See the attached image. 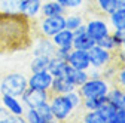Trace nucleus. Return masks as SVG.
Returning <instances> with one entry per match:
<instances>
[{
    "label": "nucleus",
    "mask_w": 125,
    "mask_h": 123,
    "mask_svg": "<svg viewBox=\"0 0 125 123\" xmlns=\"http://www.w3.org/2000/svg\"><path fill=\"white\" fill-rule=\"evenodd\" d=\"M34 30L33 19L21 12L0 10V55L31 48Z\"/></svg>",
    "instance_id": "obj_1"
},
{
    "label": "nucleus",
    "mask_w": 125,
    "mask_h": 123,
    "mask_svg": "<svg viewBox=\"0 0 125 123\" xmlns=\"http://www.w3.org/2000/svg\"><path fill=\"white\" fill-rule=\"evenodd\" d=\"M49 105L54 114L55 122H66L69 119H72V116L74 114L76 108L72 104V101L67 98V95H58V94H51L49 98Z\"/></svg>",
    "instance_id": "obj_2"
},
{
    "label": "nucleus",
    "mask_w": 125,
    "mask_h": 123,
    "mask_svg": "<svg viewBox=\"0 0 125 123\" xmlns=\"http://www.w3.org/2000/svg\"><path fill=\"white\" fill-rule=\"evenodd\" d=\"M112 83L103 79V77H95L92 79L89 77L82 86H79V89L82 98H98V97H107V92L110 89Z\"/></svg>",
    "instance_id": "obj_3"
},
{
    "label": "nucleus",
    "mask_w": 125,
    "mask_h": 123,
    "mask_svg": "<svg viewBox=\"0 0 125 123\" xmlns=\"http://www.w3.org/2000/svg\"><path fill=\"white\" fill-rule=\"evenodd\" d=\"M27 88H28L27 77L24 74H20V73L8 74L2 80V83H0V92H2V95L6 94V95H13V97H21Z\"/></svg>",
    "instance_id": "obj_4"
},
{
    "label": "nucleus",
    "mask_w": 125,
    "mask_h": 123,
    "mask_svg": "<svg viewBox=\"0 0 125 123\" xmlns=\"http://www.w3.org/2000/svg\"><path fill=\"white\" fill-rule=\"evenodd\" d=\"M85 30H86V33L92 37V40L95 43L100 39H103L104 36L112 33V28H110V25H109V21L103 18V13L85 19Z\"/></svg>",
    "instance_id": "obj_5"
},
{
    "label": "nucleus",
    "mask_w": 125,
    "mask_h": 123,
    "mask_svg": "<svg viewBox=\"0 0 125 123\" xmlns=\"http://www.w3.org/2000/svg\"><path fill=\"white\" fill-rule=\"evenodd\" d=\"M88 56H89V62L92 68H98L103 70L104 67L110 65L112 62L116 61V53L107 51L104 48H101L100 44H94L92 48L88 49Z\"/></svg>",
    "instance_id": "obj_6"
},
{
    "label": "nucleus",
    "mask_w": 125,
    "mask_h": 123,
    "mask_svg": "<svg viewBox=\"0 0 125 123\" xmlns=\"http://www.w3.org/2000/svg\"><path fill=\"white\" fill-rule=\"evenodd\" d=\"M62 28H66V18L64 15H57V17H45L37 22V31L40 36L52 37Z\"/></svg>",
    "instance_id": "obj_7"
},
{
    "label": "nucleus",
    "mask_w": 125,
    "mask_h": 123,
    "mask_svg": "<svg viewBox=\"0 0 125 123\" xmlns=\"http://www.w3.org/2000/svg\"><path fill=\"white\" fill-rule=\"evenodd\" d=\"M49 98H51L49 90H39V89H31V88H27L24 90V94L21 95V101L25 108H36L37 105L48 102Z\"/></svg>",
    "instance_id": "obj_8"
},
{
    "label": "nucleus",
    "mask_w": 125,
    "mask_h": 123,
    "mask_svg": "<svg viewBox=\"0 0 125 123\" xmlns=\"http://www.w3.org/2000/svg\"><path fill=\"white\" fill-rule=\"evenodd\" d=\"M54 80V76L48 71V70H42V71H36L27 79L28 82V88L31 89H39V90H49L51 85Z\"/></svg>",
    "instance_id": "obj_9"
},
{
    "label": "nucleus",
    "mask_w": 125,
    "mask_h": 123,
    "mask_svg": "<svg viewBox=\"0 0 125 123\" xmlns=\"http://www.w3.org/2000/svg\"><path fill=\"white\" fill-rule=\"evenodd\" d=\"M67 62L72 68H77V70H88L91 67L89 62V56H88V51H82V49H72L69 52L67 56Z\"/></svg>",
    "instance_id": "obj_10"
},
{
    "label": "nucleus",
    "mask_w": 125,
    "mask_h": 123,
    "mask_svg": "<svg viewBox=\"0 0 125 123\" xmlns=\"http://www.w3.org/2000/svg\"><path fill=\"white\" fill-rule=\"evenodd\" d=\"M31 49H33V56L34 55H43V56H54L55 53V44L51 40V37H45L40 36L33 40V44H31Z\"/></svg>",
    "instance_id": "obj_11"
},
{
    "label": "nucleus",
    "mask_w": 125,
    "mask_h": 123,
    "mask_svg": "<svg viewBox=\"0 0 125 123\" xmlns=\"http://www.w3.org/2000/svg\"><path fill=\"white\" fill-rule=\"evenodd\" d=\"M74 37H73V48L74 49H82V51H88L89 48H92L95 42L92 40V37L86 33L85 25L77 28L76 31H73Z\"/></svg>",
    "instance_id": "obj_12"
},
{
    "label": "nucleus",
    "mask_w": 125,
    "mask_h": 123,
    "mask_svg": "<svg viewBox=\"0 0 125 123\" xmlns=\"http://www.w3.org/2000/svg\"><path fill=\"white\" fill-rule=\"evenodd\" d=\"M2 104L3 107L13 116H24L25 111V107L22 104V101H20L18 97H13V95H6L3 94L2 97Z\"/></svg>",
    "instance_id": "obj_13"
},
{
    "label": "nucleus",
    "mask_w": 125,
    "mask_h": 123,
    "mask_svg": "<svg viewBox=\"0 0 125 123\" xmlns=\"http://www.w3.org/2000/svg\"><path fill=\"white\" fill-rule=\"evenodd\" d=\"M107 102L112 104L115 108H125V89L112 83L107 92Z\"/></svg>",
    "instance_id": "obj_14"
},
{
    "label": "nucleus",
    "mask_w": 125,
    "mask_h": 123,
    "mask_svg": "<svg viewBox=\"0 0 125 123\" xmlns=\"http://www.w3.org/2000/svg\"><path fill=\"white\" fill-rule=\"evenodd\" d=\"M70 65L66 59H60L57 56H52L49 61L48 71L54 76V77H67V74L70 71Z\"/></svg>",
    "instance_id": "obj_15"
},
{
    "label": "nucleus",
    "mask_w": 125,
    "mask_h": 123,
    "mask_svg": "<svg viewBox=\"0 0 125 123\" xmlns=\"http://www.w3.org/2000/svg\"><path fill=\"white\" fill-rule=\"evenodd\" d=\"M66 9L58 0H45L40 8V17H57V15H66Z\"/></svg>",
    "instance_id": "obj_16"
},
{
    "label": "nucleus",
    "mask_w": 125,
    "mask_h": 123,
    "mask_svg": "<svg viewBox=\"0 0 125 123\" xmlns=\"http://www.w3.org/2000/svg\"><path fill=\"white\" fill-rule=\"evenodd\" d=\"M43 0H21L20 12L25 15L27 18L34 19L37 15H40V8H42Z\"/></svg>",
    "instance_id": "obj_17"
},
{
    "label": "nucleus",
    "mask_w": 125,
    "mask_h": 123,
    "mask_svg": "<svg viewBox=\"0 0 125 123\" xmlns=\"http://www.w3.org/2000/svg\"><path fill=\"white\" fill-rule=\"evenodd\" d=\"M73 31L69 28H62L61 31H58L57 34H54L51 37V40L54 42L55 48H73Z\"/></svg>",
    "instance_id": "obj_18"
},
{
    "label": "nucleus",
    "mask_w": 125,
    "mask_h": 123,
    "mask_svg": "<svg viewBox=\"0 0 125 123\" xmlns=\"http://www.w3.org/2000/svg\"><path fill=\"white\" fill-rule=\"evenodd\" d=\"M107 21L112 30H119L125 31V6H121L115 9L112 13L107 15Z\"/></svg>",
    "instance_id": "obj_19"
},
{
    "label": "nucleus",
    "mask_w": 125,
    "mask_h": 123,
    "mask_svg": "<svg viewBox=\"0 0 125 123\" xmlns=\"http://www.w3.org/2000/svg\"><path fill=\"white\" fill-rule=\"evenodd\" d=\"M73 89H76V86L69 80V77H54L49 92L51 94L64 95V94H67V92H70Z\"/></svg>",
    "instance_id": "obj_20"
},
{
    "label": "nucleus",
    "mask_w": 125,
    "mask_h": 123,
    "mask_svg": "<svg viewBox=\"0 0 125 123\" xmlns=\"http://www.w3.org/2000/svg\"><path fill=\"white\" fill-rule=\"evenodd\" d=\"M64 18H66V28L72 30V31H76L77 28L83 27V25H85V19H86L82 13L76 12V10H72L70 13L66 12Z\"/></svg>",
    "instance_id": "obj_21"
},
{
    "label": "nucleus",
    "mask_w": 125,
    "mask_h": 123,
    "mask_svg": "<svg viewBox=\"0 0 125 123\" xmlns=\"http://www.w3.org/2000/svg\"><path fill=\"white\" fill-rule=\"evenodd\" d=\"M94 6L103 15L112 13L115 9L121 8V0H94Z\"/></svg>",
    "instance_id": "obj_22"
},
{
    "label": "nucleus",
    "mask_w": 125,
    "mask_h": 123,
    "mask_svg": "<svg viewBox=\"0 0 125 123\" xmlns=\"http://www.w3.org/2000/svg\"><path fill=\"white\" fill-rule=\"evenodd\" d=\"M69 80L76 86L79 88L82 86L88 79H89V74H88V70H77V68H70L69 74H67Z\"/></svg>",
    "instance_id": "obj_23"
},
{
    "label": "nucleus",
    "mask_w": 125,
    "mask_h": 123,
    "mask_svg": "<svg viewBox=\"0 0 125 123\" xmlns=\"http://www.w3.org/2000/svg\"><path fill=\"white\" fill-rule=\"evenodd\" d=\"M51 58H52V56L34 55V56H33V59H31V64H30V70H31V73L42 71V70H48Z\"/></svg>",
    "instance_id": "obj_24"
},
{
    "label": "nucleus",
    "mask_w": 125,
    "mask_h": 123,
    "mask_svg": "<svg viewBox=\"0 0 125 123\" xmlns=\"http://www.w3.org/2000/svg\"><path fill=\"white\" fill-rule=\"evenodd\" d=\"M36 110H37L39 116L42 117V122H43V123H52V122H55L54 114H52V110H51V105H49V101H48V102H43V104H40V105H37Z\"/></svg>",
    "instance_id": "obj_25"
},
{
    "label": "nucleus",
    "mask_w": 125,
    "mask_h": 123,
    "mask_svg": "<svg viewBox=\"0 0 125 123\" xmlns=\"http://www.w3.org/2000/svg\"><path fill=\"white\" fill-rule=\"evenodd\" d=\"M107 101V97H98V98H85L82 102V108L83 111L88 110H98L100 107Z\"/></svg>",
    "instance_id": "obj_26"
},
{
    "label": "nucleus",
    "mask_w": 125,
    "mask_h": 123,
    "mask_svg": "<svg viewBox=\"0 0 125 123\" xmlns=\"http://www.w3.org/2000/svg\"><path fill=\"white\" fill-rule=\"evenodd\" d=\"M82 122L83 123H106L101 113L98 110H88L83 111L82 114Z\"/></svg>",
    "instance_id": "obj_27"
},
{
    "label": "nucleus",
    "mask_w": 125,
    "mask_h": 123,
    "mask_svg": "<svg viewBox=\"0 0 125 123\" xmlns=\"http://www.w3.org/2000/svg\"><path fill=\"white\" fill-rule=\"evenodd\" d=\"M116 110H118V108H115V107H113L112 104H109L107 101L98 108V111L101 113V116H103V119H104L106 123H112V122H113V117H115Z\"/></svg>",
    "instance_id": "obj_28"
},
{
    "label": "nucleus",
    "mask_w": 125,
    "mask_h": 123,
    "mask_svg": "<svg viewBox=\"0 0 125 123\" xmlns=\"http://www.w3.org/2000/svg\"><path fill=\"white\" fill-rule=\"evenodd\" d=\"M8 122L9 123H17V122L22 123L25 120H24V116H13V114H10L2 105V107H0V123H8Z\"/></svg>",
    "instance_id": "obj_29"
},
{
    "label": "nucleus",
    "mask_w": 125,
    "mask_h": 123,
    "mask_svg": "<svg viewBox=\"0 0 125 123\" xmlns=\"http://www.w3.org/2000/svg\"><path fill=\"white\" fill-rule=\"evenodd\" d=\"M21 0H0V10L6 12H20Z\"/></svg>",
    "instance_id": "obj_30"
},
{
    "label": "nucleus",
    "mask_w": 125,
    "mask_h": 123,
    "mask_svg": "<svg viewBox=\"0 0 125 123\" xmlns=\"http://www.w3.org/2000/svg\"><path fill=\"white\" fill-rule=\"evenodd\" d=\"M66 10H79L85 6V0H58Z\"/></svg>",
    "instance_id": "obj_31"
},
{
    "label": "nucleus",
    "mask_w": 125,
    "mask_h": 123,
    "mask_svg": "<svg viewBox=\"0 0 125 123\" xmlns=\"http://www.w3.org/2000/svg\"><path fill=\"white\" fill-rule=\"evenodd\" d=\"M67 98L72 101V104L74 105V108L76 110H79V108H82V102H83V98H82V95H81V92H79V89H73V90H70V92H67Z\"/></svg>",
    "instance_id": "obj_32"
},
{
    "label": "nucleus",
    "mask_w": 125,
    "mask_h": 123,
    "mask_svg": "<svg viewBox=\"0 0 125 123\" xmlns=\"http://www.w3.org/2000/svg\"><path fill=\"white\" fill-rule=\"evenodd\" d=\"M24 120L28 122V123H43L42 117L39 116V113H37L36 108H25V111H24Z\"/></svg>",
    "instance_id": "obj_33"
},
{
    "label": "nucleus",
    "mask_w": 125,
    "mask_h": 123,
    "mask_svg": "<svg viewBox=\"0 0 125 123\" xmlns=\"http://www.w3.org/2000/svg\"><path fill=\"white\" fill-rule=\"evenodd\" d=\"M113 83L125 89V65H121V67L118 68V73H116V76H115Z\"/></svg>",
    "instance_id": "obj_34"
},
{
    "label": "nucleus",
    "mask_w": 125,
    "mask_h": 123,
    "mask_svg": "<svg viewBox=\"0 0 125 123\" xmlns=\"http://www.w3.org/2000/svg\"><path fill=\"white\" fill-rule=\"evenodd\" d=\"M72 49H73V48H72ZM72 49H70V48H57L54 56H57V58H60V59H66V61H67L69 52H70Z\"/></svg>",
    "instance_id": "obj_35"
},
{
    "label": "nucleus",
    "mask_w": 125,
    "mask_h": 123,
    "mask_svg": "<svg viewBox=\"0 0 125 123\" xmlns=\"http://www.w3.org/2000/svg\"><path fill=\"white\" fill-rule=\"evenodd\" d=\"M112 123H125V110L124 108H118L116 110Z\"/></svg>",
    "instance_id": "obj_36"
},
{
    "label": "nucleus",
    "mask_w": 125,
    "mask_h": 123,
    "mask_svg": "<svg viewBox=\"0 0 125 123\" xmlns=\"http://www.w3.org/2000/svg\"><path fill=\"white\" fill-rule=\"evenodd\" d=\"M116 61H118L119 65H125V51L119 49V51L116 52Z\"/></svg>",
    "instance_id": "obj_37"
},
{
    "label": "nucleus",
    "mask_w": 125,
    "mask_h": 123,
    "mask_svg": "<svg viewBox=\"0 0 125 123\" xmlns=\"http://www.w3.org/2000/svg\"><path fill=\"white\" fill-rule=\"evenodd\" d=\"M121 49H122V51H125V36H124V39H122V43H121Z\"/></svg>",
    "instance_id": "obj_38"
},
{
    "label": "nucleus",
    "mask_w": 125,
    "mask_h": 123,
    "mask_svg": "<svg viewBox=\"0 0 125 123\" xmlns=\"http://www.w3.org/2000/svg\"><path fill=\"white\" fill-rule=\"evenodd\" d=\"M43 2H45V0H43Z\"/></svg>",
    "instance_id": "obj_39"
},
{
    "label": "nucleus",
    "mask_w": 125,
    "mask_h": 123,
    "mask_svg": "<svg viewBox=\"0 0 125 123\" xmlns=\"http://www.w3.org/2000/svg\"><path fill=\"white\" fill-rule=\"evenodd\" d=\"M124 110H125V108H124Z\"/></svg>",
    "instance_id": "obj_40"
}]
</instances>
